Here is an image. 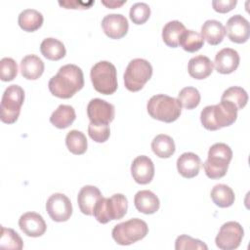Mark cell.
Returning a JSON list of instances; mask_svg holds the SVG:
<instances>
[{
	"mask_svg": "<svg viewBox=\"0 0 250 250\" xmlns=\"http://www.w3.org/2000/svg\"><path fill=\"white\" fill-rule=\"evenodd\" d=\"M84 86L82 69L75 64L62 65L48 83L52 95L61 99H69Z\"/></svg>",
	"mask_w": 250,
	"mask_h": 250,
	"instance_id": "1",
	"label": "cell"
},
{
	"mask_svg": "<svg viewBox=\"0 0 250 250\" xmlns=\"http://www.w3.org/2000/svg\"><path fill=\"white\" fill-rule=\"evenodd\" d=\"M237 111L232 104L221 101L218 104L205 106L201 110L200 121L205 129L216 131L233 124L237 118Z\"/></svg>",
	"mask_w": 250,
	"mask_h": 250,
	"instance_id": "2",
	"label": "cell"
},
{
	"mask_svg": "<svg viewBox=\"0 0 250 250\" xmlns=\"http://www.w3.org/2000/svg\"><path fill=\"white\" fill-rule=\"evenodd\" d=\"M146 109L152 118L165 123H171L180 117L182 105L178 99L159 94L149 99Z\"/></svg>",
	"mask_w": 250,
	"mask_h": 250,
	"instance_id": "3",
	"label": "cell"
},
{
	"mask_svg": "<svg viewBox=\"0 0 250 250\" xmlns=\"http://www.w3.org/2000/svg\"><path fill=\"white\" fill-rule=\"evenodd\" d=\"M232 158L231 148L224 143L214 144L208 151L207 160L203 163L205 174L210 179H220L227 174Z\"/></svg>",
	"mask_w": 250,
	"mask_h": 250,
	"instance_id": "4",
	"label": "cell"
},
{
	"mask_svg": "<svg viewBox=\"0 0 250 250\" xmlns=\"http://www.w3.org/2000/svg\"><path fill=\"white\" fill-rule=\"evenodd\" d=\"M128 209V201L122 193H115L112 196L100 198L97 202L93 215L101 224H106L112 220L122 219Z\"/></svg>",
	"mask_w": 250,
	"mask_h": 250,
	"instance_id": "5",
	"label": "cell"
},
{
	"mask_svg": "<svg viewBox=\"0 0 250 250\" xmlns=\"http://www.w3.org/2000/svg\"><path fill=\"white\" fill-rule=\"evenodd\" d=\"M90 78L94 89L104 95H111L117 90V73L114 64L101 61L91 68Z\"/></svg>",
	"mask_w": 250,
	"mask_h": 250,
	"instance_id": "6",
	"label": "cell"
},
{
	"mask_svg": "<svg viewBox=\"0 0 250 250\" xmlns=\"http://www.w3.org/2000/svg\"><path fill=\"white\" fill-rule=\"evenodd\" d=\"M148 232L146 223L139 218H133L114 226L111 235L119 245H130L143 239Z\"/></svg>",
	"mask_w": 250,
	"mask_h": 250,
	"instance_id": "7",
	"label": "cell"
},
{
	"mask_svg": "<svg viewBox=\"0 0 250 250\" xmlns=\"http://www.w3.org/2000/svg\"><path fill=\"white\" fill-rule=\"evenodd\" d=\"M23 102V89L19 85L8 86L3 93L1 100V121L7 124L15 123L19 118Z\"/></svg>",
	"mask_w": 250,
	"mask_h": 250,
	"instance_id": "8",
	"label": "cell"
},
{
	"mask_svg": "<svg viewBox=\"0 0 250 250\" xmlns=\"http://www.w3.org/2000/svg\"><path fill=\"white\" fill-rule=\"evenodd\" d=\"M152 76V66L144 59L132 60L124 72V84L127 90L138 92Z\"/></svg>",
	"mask_w": 250,
	"mask_h": 250,
	"instance_id": "9",
	"label": "cell"
},
{
	"mask_svg": "<svg viewBox=\"0 0 250 250\" xmlns=\"http://www.w3.org/2000/svg\"><path fill=\"white\" fill-rule=\"evenodd\" d=\"M243 235L244 230L241 225L237 222L230 221L221 227L215 242L217 247L222 250H233L240 245Z\"/></svg>",
	"mask_w": 250,
	"mask_h": 250,
	"instance_id": "10",
	"label": "cell"
},
{
	"mask_svg": "<svg viewBox=\"0 0 250 250\" xmlns=\"http://www.w3.org/2000/svg\"><path fill=\"white\" fill-rule=\"evenodd\" d=\"M46 210L55 222H65L72 215V205L69 198L59 192L52 194L47 199Z\"/></svg>",
	"mask_w": 250,
	"mask_h": 250,
	"instance_id": "11",
	"label": "cell"
},
{
	"mask_svg": "<svg viewBox=\"0 0 250 250\" xmlns=\"http://www.w3.org/2000/svg\"><path fill=\"white\" fill-rule=\"evenodd\" d=\"M114 105L99 98L92 99L87 105V115L89 120L95 124L108 125L114 119Z\"/></svg>",
	"mask_w": 250,
	"mask_h": 250,
	"instance_id": "12",
	"label": "cell"
},
{
	"mask_svg": "<svg viewBox=\"0 0 250 250\" xmlns=\"http://www.w3.org/2000/svg\"><path fill=\"white\" fill-rule=\"evenodd\" d=\"M225 30L231 42L242 44L249 39V21L241 15H234L229 18L227 21Z\"/></svg>",
	"mask_w": 250,
	"mask_h": 250,
	"instance_id": "13",
	"label": "cell"
},
{
	"mask_svg": "<svg viewBox=\"0 0 250 250\" xmlns=\"http://www.w3.org/2000/svg\"><path fill=\"white\" fill-rule=\"evenodd\" d=\"M102 27L106 36L111 39H120L124 37L129 28L127 19L121 14H109L104 17Z\"/></svg>",
	"mask_w": 250,
	"mask_h": 250,
	"instance_id": "14",
	"label": "cell"
},
{
	"mask_svg": "<svg viewBox=\"0 0 250 250\" xmlns=\"http://www.w3.org/2000/svg\"><path fill=\"white\" fill-rule=\"evenodd\" d=\"M21 230L31 237H39L46 231L47 226L43 217L36 212H26L19 219Z\"/></svg>",
	"mask_w": 250,
	"mask_h": 250,
	"instance_id": "15",
	"label": "cell"
},
{
	"mask_svg": "<svg viewBox=\"0 0 250 250\" xmlns=\"http://www.w3.org/2000/svg\"><path fill=\"white\" fill-rule=\"evenodd\" d=\"M131 174L136 183L146 185L151 182L154 176V164L146 155L137 156L131 165Z\"/></svg>",
	"mask_w": 250,
	"mask_h": 250,
	"instance_id": "16",
	"label": "cell"
},
{
	"mask_svg": "<svg viewBox=\"0 0 250 250\" xmlns=\"http://www.w3.org/2000/svg\"><path fill=\"white\" fill-rule=\"evenodd\" d=\"M240 58L237 51L231 48H224L216 54L214 65L219 73L229 74L236 70Z\"/></svg>",
	"mask_w": 250,
	"mask_h": 250,
	"instance_id": "17",
	"label": "cell"
},
{
	"mask_svg": "<svg viewBox=\"0 0 250 250\" xmlns=\"http://www.w3.org/2000/svg\"><path fill=\"white\" fill-rule=\"evenodd\" d=\"M102 198L100 189L95 186H84L77 196V202L80 211L88 216L93 215L97 202Z\"/></svg>",
	"mask_w": 250,
	"mask_h": 250,
	"instance_id": "18",
	"label": "cell"
},
{
	"mask_svg": "<svg viewBox=\"0 0 250 250\" xmlns=\"http://www.w3.org/2000/svg\"><path fill=\"white\" fill-rule=\"evenodd\" d=\"M200 166V157L193 152H185L177 159L178 172L187 179H191L197 176Z\"/></svg>",
	"mask_w": 250,
	"mask_h": 250,
	"instance_id": "19",
	"label": "cell"
},
{
	"mask_svg": "<svg viewBox=\"0 0 250 250\" xmlns=\"http://www.w3.org/2000/svg\"><path fill=\"white\" fill-rule=\"evenodd\" d=\"M134 204L139 212L150 215L154 214L159 209L160 201L152 191L144 189L135 194Z\"/></svg>",
	"mask_w": 250,
	"mask_h": 250,
	"instance_id": "20",
	"label": "cell"
},
{
	"mask_svg": "<svg viewBox=\"0 0 250 250\" xmlns=\"http://www.w3.org/2000/svg\"><path fill=\"white\" fill-rule=\"evenodd\" d=\"M44 62L36 55H27L21 61L20 69L21 75L28 80L38 79L44 72Z\"/></svg>",
	"mask_w": 250,
	"mask_h": 250,
	"instance_id": "21",
	"label": "cell"
},
{
	"mask_svg": "<svg viewBox=\"0 0 250 250\" xmlns=\"http://www.w3.org/2000/svg\"><path fill=\"white\" fill-rule=\"evenodd\" d=\"M188 74L194 79H205L213 71V62L211 60L203 55L191 58L188 64Z\"/></svg>",
	"mask_w": 250,
	"mask_h": 250,
	"instance_id": "22",
	"label": "cell"
},
{
	"mask_svg": "<svg viewBox=\"0 0 250 250\" xmlns=\"http://www.w3.org/2000/svg\"><path fill=\"white\" fill-rule=\"evenodd\" d=\"M201 35L210 45L216 46L223 41L226 35L225 26L219 21L208 20L201 26Z\"/></svg>",
	"mask_w": 250,
	"mask_h": 250,
	"instance_id": "23",
	"label": "cell"
},
{
	"mask_svg": "<svg viewBox=\"0 0 250 250\" xmlns=\"http://www.w3.org/2000/svg\"><path fill=\"white\" fill-rule=\"evenodd\" d=\"M43 15L34 9H25L21 11L18 18L20 27L27 32H33L43 24Z\"/></svg>",
	"mask_w": 250,
	"mask_h": 250,
	"instance_id": "24",
	"label": "cell"
},
{
	"mask_svg": "<svg viewBox=\"0 0 250 250\" xmlns=\"http://www.w3.org/2000/svg\"><path fill=\"white\" fill-rule=\"evenodd\" d=\"M76 118L75 110L71 105L60 104L52 113L50 122L59 129H64L70 126Z\"/></svg>",
	"mask_w": 250,
	"mask_h": 250,
	"instance_id": "25",
	"label": "cell"
},
{
	"mask_svg": "<svg viewBox=\"0 0 250 250\" xmlns=\"http://www.w3.org/2000/svg\"><path fill=\"white\" fill-rule=\"evenodd\" d=\"M187 30L184 23L179 21H168L162 29V39L164 43L172 48L179 46L180 38Z\"/></svg>",
	"mask_w": 250,
	"mask_h": 250,
	"instance_id": "26",
	"label": "cell"
},
{
	"mask_svg": "<svg viewBox=\"0 0 250 250\" xmlns=\"http://www.w3.org/2000/svg\"><path fill=\"white\" fill-rule=\"evenodd\" d=\"M151 149L156 156L160 158H168L174 154L176 146L174 140L170 136L159 134L152 140Z\"/></svg>",
	"mask_w": 250,
	"mask_h": 250,
	"instance_id": "27",
	"label": "cell"
},
{
	"mask_svg": "<svg viewBox=\"0 0 250 250\" xmlns=\"http://www.w3.org/2000/svg\"><path fill=\"white\" fill-rule=\"evenodd\" d=\"M40 51L46 59L51 61H59L62 59L66 54L63 43L52 37L46 38L42 41L40 45Z\"/></svg>",
	"mask_w": 250,
	"mask_h": 250,
	"instance_id": "28",
	"label": "cell"
},
{
	"mask_svg": "<svg viewBox=\"0 0 250 250\" xmlns=\"http://www.w3.org/2000/svg\"><path fill=\"white\" fill-rule=\"evenodd\" d=\"M210 195L213 202L221 208H227L231 206L234 203L235 199V195L231 188L225 184H219L214 186Z\"/></svg>",
	"mask_w": 250,
	"mask_h": 250,
	"instance_id": "29",
	"label": "cell"
},
{
	"mask_svg": "<svg viewBox=\"0 0 250 250\" xmlns=\"http://www.w3.org/2000/svg\"><path fill=\"white\" fill-rule=\"evenodd\" d=\"M65 145L68 150L76 155H80L86 152L88 143L86 136L78 130H71L65 137Z\"/></svg>",
	"mask_w": 250,
	"mask_h": 250,
	"instance_id": "30",
	"label": "cell"
},
{
	"mask_svg": "<svg viewBox=\"0 0 250 250\" xmlns=\"http://www.w3.org/2000/svg\"><path fill=\"white\" fill-rule=\"evenodd\" d=\"M221 101L232 104L236 107V109L239 110L247 104L248 94L243 88L238 86H232L224 91L221 97Z\"/></svg>",
	"mask_w": 250,
	"mask_h": 250,
	"instance_id": "31",
	"label": "cell"
},
{
	"mask_svg": "<svg viewBox=\"0 0 250 250\" xmlns=\"http://www.w3.org/2000/svg\"><path fill=\"white\" fill-rule=\"evenodd\" d=\"M179 45L189 53H194L200 50L204 45V39L202 35L194 30H186L180 38Z\"/></svg>",
	"mask_w": 250,
	"mask_h": 250,
	"instance_id": "32",
	"label": "cell"
},
{
	"mask_svg": "<svg viewBox=\"0 0 250 250\" xmlns=\"http://www.w3.org/2000/svg\"><path fill=\"white\" fill-rule=\"evenodd\" d=\"M0 247L5 249L21 250L23 247V242L19 233L13 229H7L1 226Z\"/></svg>",
	"mask_w": 250,
	"mask_h": 250,
	"instance_id": "33",
	"label": "cell"
},
{
	"mask_svg": "<svg viewBox=\"0 0 250 250\" xmlns=\"http://www.w3.org/2000/svg\"><path fill=\"white\" fill-rule=\"evenodd\" d=\"M200 93L194 87H185L178 94V101L187 109L195 108L200 103Z\"/></svg>",
	"mask_w": 250,
	"mask_h": 250,
	"instance_id": "34",
	"label": "cell"
},
{
	"mask_svg": "<svg viewBox=\"0 0 250 250\" xmlns=\"http://www.w3.org/2000/svg\"><path fill=\"white\" fill-rule=\"evenodd\" d=\"M129 16L131 21L136 24L145 23L150 16V8L146 3L138 2L131 6Z\"/></svg>",
	"mask_w": 250,
	"mask_h": 250,
	"instance_id": "35",
	"label": "cell"
},
{
	"mask_svg": "<svg viewBox=\"0 0 250 250\" xmlns=\"http://www.w3.org/2000/svg\"><path fill=\"white\" fill-rule=\"evenodd\" d=\"M18 74V64L12 58H3L0 62V78L2 81L8 82L16 78Z\"/></svg>",
	"mask_w": 250,
	"mask_h": 250,
	"instance_id": "36",
	"label": "cell"
},
{
	"mask_svg": "<svg viewBox=\"0 0 250 250\" xmlns=\"http://www.w3.org/2000/svg\"><path fill=\"white\" fill-rule=\"evenodd\" d=\"M175 249L176 250H188V249H203L207 250L208 247L205 243H203L199 239L192 238L187 234L179 235L175 241Z\"/></svg>",
	"mask_w": 250,
	"mask_h": 250,
	"instance_id": "37",
	"label": "cell"
},
{
	"mask_svg": "<svg viewBox=\"0 0 250 250\" xmlns=\"http://www.w3.org/2000/svg\"><path fill=\"white\" fill-rule=\"evenodd\" d=\"M88 134L93 141L104 143L109 138L110 129L107 124H95L90 122L88 125Z\"/></svg>",
	"mask_w": 250,
	"mask_h": 250,
	"instance_id": "38",
	"label": "cell"
},
{
	"mask_svg": "<svg viewBox=\"0 0 250 250\" xmlns=\"http://www.w3.org/2000/svg\"><path fill=\"white\" fill-rule=\"evenodd\" d=\"M236 3V0H214L212 1V6L216 12L224 14L231 11Z\"/></svg>",
	"mask_w": 250,
	"mask_h": 250,
	"instance_id": "39",
	"label": "cell"
},
{
	"mask_svg": "<svg viewBox=\"0 0 250 250\" xmlns=\"http://www.w3.org/2000/svg\"><path fill=\"white\" fill-rule=\"evenodd\" d=\"M94 4V1L82 2V1H60L59 5L64 7L65 9H88L91 5Z\"/></svg>",
	"mask_w": 250,
	"mask_h": 250,
	"instance_id": "40",
	"label": "cell"
},
{
	"mask_svg": "<svg viewBox=\"0 0 250 250\" xmlns=\"http://www.w3.org/2000/svg\"><path fill=\"white\" fill-rule=\"evenodd\" d=\"M124 3H126V0L125 1H102V4H104V6H106L107 8H110V9L118 8L121 5H123Z\"/></svg>",
	"mask_w": 250,
	"mask_h": 250,
	"instance_id": "41",
	"label": "cell"
}]
</instances>
